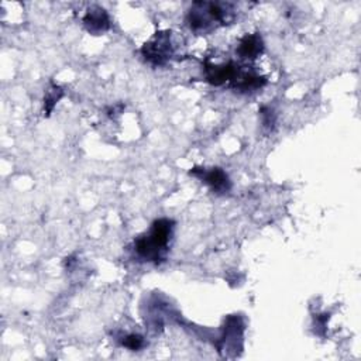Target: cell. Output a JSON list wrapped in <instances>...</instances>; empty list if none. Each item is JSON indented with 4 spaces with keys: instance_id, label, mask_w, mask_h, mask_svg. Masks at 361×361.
I'll use <instances>...</instances> for the list:
<instances>
[{
    "instance_id": "obj_5",
    "label": "cell",
    "mask_w": 361,
    "mask_h": 361,
    "mask_svg": "<svg viewBox=\"0 0 361 361\" xmlns=\"http://www.w3.org/2000/svg\"><path fill=\"white\" fill-rule=\"evenodd\" d=\"M241 71H243L241 66H238L234 62H227L223 65L206 63V66H204L206 80L214 86L224 85L226 82H228V85L233 86V83L235 82V79L238 78Z\"/></svg>"
},
{
    "instance_id": "obj_9",
    "label": "cell",
    "mask_w": 361,
    "mask_h": 361,
    "mask_svg": "<svg viewBox=\"0 0 361 361\" xmlns=\"http://www.w3.org/2000/svg\"><path fill=\"white\" fill-rule=\"evenodd\" d=\"M123 345L131 351H137L144 345V338L140 334H128L123 338Z\"/></svg>"
},
{
    "instance_id": "obj_2",
    "label": "cell",
    "mask_w": 361,
    "mask_h": 361,
    "mask_svg": "<svg viewBox=\"0 0 361 361\" xmlns=\"http://www.w3.org/2000/svg\"><path fill=\"white\" fill-rule=\"evenodd\" d=\"M234 18L231 3L195 1L188 13V24L195 32H207Z\"/></svg>"
},
{
    "instance_id": "obj_4",
    "label": "cell",
    "mask_w": 361,
    "mask_h": 361,
    "mask_svg": "<svg viewBox=\"0 0 361 361\" xmlns=\"http://www.w3.org/2000/svg\"><path fill=\"white\" fill-rule=\"evenodd\" d=\"M189 175L196 176L203 183H206L213 192L216 193H226L231 188V182L228 179V175L221 168H192L189 171Z\"/></svg>"
},
{
    "instance_id": "obj_3",
    "label": "cell",
    "mask_w": 361,
    "mask_h": 361,
    "mask_svg": "<svg viewBox=\"0 0 361 361\" xmlns=\"http://www.w3.org/2000/svg\"><path fill=\"white\" fill-rule=\"evenodd\" d=\"M141 54L145 61L155 66L165 65L173 54V45L171 41V31L157 32L154 38L145 42L141 48Z\"/></svg>"
},
{
    "instance_id": "obj_6",
    "label": "cell",
    "mask_w": 361,
    "mask_h": 361,
    "mask_svg": "<svg viewBox=\"0 0 361 361\" xmlns=\"http://www.w3.org/2000/svg\"><path fill=\"white\" fill-rule=\"evenodd\" d=\"M85 28L94 35H99L110 28V18L107 11L100 6H90L82 18Z\"/></svg>"
},
{
    "instance_id": "obj_8",
    "label": "cell",
    "mask_w": 361,
    "mask_h": 361,
    "mask_svg": "<svg viewBox=\"0 0 361 361\" xmlns=\"http://www.w3.org/2000/svg\"><path fill=\"white\" fill-rule=\"evenodd\" d=\"M62 96H63V90L59 86L52 83L51 87L45 92V97H44V109L47 111V116L52 111V109L55 107V104Z\"/></svg>"
},
{
    "instance_id": "obj_7",
    "label": "cell",
    "mask_w": 361,
    "mask_h": 361,
    "mask_svg": "<svg viewBox=\"0 0 361 361\" xmlns=\"http://www.w3.org/2000/svg\"><path fill=\"white\" fill-rule=\"evenodd\" d=\"M264 51V42L259 34H247L241 38L237 54L241 59H248L252 61L261 55Z\"/></svg>"
},
{
    "instance_id": "obj_1",
    "label": "cell",
    "mask_w": 361,
    "mask_h": 361,
    "mask_svg": "<svg viewBox=\"0 0 361 361\" xmlns=\"http://www.w3.org/2000/svg\"><path fill=\"white\" fill-rule=\"evenodd\" d=\"M173 221L169 219H158L151 224L148 233L140 235L134 241L135 254L144 261L159 262L168 251V244L173 231Z\"/></svg>"
}]
</instances>
